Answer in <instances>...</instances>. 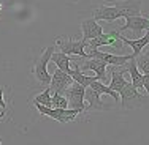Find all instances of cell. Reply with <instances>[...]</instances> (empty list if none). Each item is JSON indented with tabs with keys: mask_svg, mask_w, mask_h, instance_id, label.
Instances as JSON below:
<instances>
[{
	"mask_svg": "<svg viewBox=\"0 0 149 145\" xmlns=\"http://www.w3.org/2000/svg\"><path fill=\"white\" fill-rule=\"evenodd\" d=\"M111 5H100L92 11V17L95 21H113L119 17L141 16V0H106Z\"/></svg>",
	"mask_w": 149,
	"mask_h": 145,
	"instance_id": "obj_1",
	"label": "cell"
},
{
	"mask_svg": "<svg viewBox=\"0 0 149 145\" xmlns=\"http://www.w3.org/2000/svg\"><path fill=\"white\" fill-rule=\"evenodd\" d=\"M54 52V46H48L38 58H35L33 68H32V74H33L35 80L40 84L41 87H49L51 82V74L48 71V63L51 62V55Z\"/></svg>",
	"mask_w": 149,
	"mask_h": 145,
	"instance_id": "obj_2",
	"label": "cell"
},
{
	"mask_svg": "<svg viewBox=\"0 0 149 145\" xmlns=\"http://www.w3.org/2000/svg\"><path fill=\"white\" fill-rule=\"evenodd\" d=\"M56 46L59 47L60 52H63L67 55H76V57H81V58H89L87 52L84 51L87 43L83 40L76 41L72 36H56Z\"/></svg>",
	"mask_w": 149,
	"mask_h": 145,
	"instance_id": "obj_3",
	"label": "cell"
},
{
	"mask_svg": "<svg viewBox=\"0 0 149 145\" xmlns=\"http://www.w3.org/2000/svg\"><path fill=\"white\" fill-rule=\"evenodd\" d=\"M120 93V106L122 109H136L141 107L144 102L148 101V96H144V93L138 91L136 88L132 85V82H127L125 87L119 91Z\"/></svg>",
	"mask_w": 149,
	"mask_h": 145,
	"instance_id": "obj_4",
	"label": "cell"
},
{
	"mask_svg": "<svg viewBox=\"0 0 149 145\" xmlns=\"http://www.w3.org/2000/svg\"><path fill=\"white\" fill-rule=\"evenodd\" d=\"M33 106L38 109V112L43 115H48L51 118H54L56 122L62 123V125H67V123L73 122L78 115H81L83 112L76 111V109H56V107H46V106H41L38 102H33Z\"/></svg>",
	"mask_w": 149,
	"mask_h": 145,
	"instance_id": "obj_5",
	"label": "cell"
},
{
	"mask_svg": "<svg viewBox=\"0 0 149 145\" xmlns=\"http://www.w3.org/2000/svg\"><path fill=\"white\" fill-rule=\"evenodd\" d=\"M63 95L68 101V109H76L83 114L86 112V88L83 85H79L78 82H73Z\"/></svg>",
	"mask_w": 149,
	"mask_h": 145,
	"instance_id": "obj_6",
	"label": "cell"
},
{
	"mask_svg": "<svg viewBox=\"0 0 149 145\" xmlns=\"http://www.w3.org/2000/svg\"><path fill=\"white\" fill-rule=\"evenodd\" d=\"M119 36H120V32H118V30H113L109 33H102L97 38L87 41V47L91 51H94V49H98L102 46H111L114 49L122 51V41L119 40Z\"/></svg>",
	"mask_w": 149,
	"mask_h": 145,
	"instance_id": "obj_7",
	"label": "cell"
},
{
	"mask_svg": "<svg viewBox=\"0 0 149 145\" xmlns=\"http://www.w3.org/2000/svg\"><path fill=\"white\" fill-rule=\"evenodd\" d=\"M74 80L72 79V76H68V73L62 71V69L56 68L54 73L51 74V82H49V88L54 93H65V90L68 88Z\"/></svg>",
	"mask_w": 149,
	"mask_h": 145,
	"instance_id": "obj_8",
	"label": "cell"
},
{
	"mask_svg": "<svg viewBox=\"0 0 149 145\" xmlns=\"http://www.w3.org/2000/svg\"><path fill=\"white\" fill-rule=\"evenodd\" d=\"M148 29H149V24H148L146 16H129V17H125V24H124L118 32L132 30L135 36L141 38L143 36V32H146Z\"/></svg>",
	"mask_w": 149,
	"mask_h": 145,
	"instance_id": "obj_9",
	"label": "cell"
},
{
	"mask_svg": "<svg viewBox=\"0 0 149 145\" xmlns=\"http://www.w3.org/2000/svg\"><path fill=\"white\" fill-rule=\"evenodd\" d=\"M89 58H98L102 62H105L106 65H111V66H124L130 58L133 57L132 54H127V55H114V54H106V52H100L97 49L87 52Z\"/></svg>",
	"mask_w": 149,
	"mask_h": 145,
	"instance_id": "obj_10",
	"label": "cell"
},
{
	"mask_svg": "<svg viewBox=\"0 0 149 145\" xmlns=\"http://www.w3.org/2000/svg\"><path fill=\"white\" fill-rule=\"evenodd\" d=\"M106 66L108 65L98 58H84L83 62H79V68L83 71L92 69L94 73H97V79L102 80V82L106 79Z\"/></svg>",
	"mask_w": 149,
	"mask_h": 145,
	"instance_id": "obj_11",
	"label": "cell"
},
{
	"mask_svg": "<svg viewBox=\"0 0 149 145\" xmlns=\"http://www.w3.org/2000/svg\"><path fill=\"white\" fill-rule=\"evenodd\" d=\"M81 32H83V38H81V40L87 43L89 40H94L98 35L103 33V29H102V25L94 19V17H91V19H84L83 22H81Z\"/></svg>",
	"mask_w": 149,
	"mask_h": 145,
	"instance_id": "obj_12",
	"label": "cell"
},
{
	"mask_svg": "<svg viewBox=\"0 0 149 145\" xmlns=\"http://www.w3.org/2000/svg\"><path fill=\"white\" fill-rule=\"evenodd\" d=\"M125 69H124V73H129L130 77H132V85L136 88L138 91H141V93H144V88H143V74L138 71L136 68V62H135V57H132L129 60V62L125 63Z\"/></svg>",
	"mask_w": 149,
	"mask_h": 145,
	"instance_id": "obj_13",
	"label": "cell"
},
{
	"mask_svg": "<svg viewBox=\"0 0 149 145\" xmlns=\"http://www.w3.org/2000/svg\"><path fill=\"white\" fill-rule=\"evenodd\" d=\"M119 40L122 41V44L130 46V47H132V51H133V54H132V55H133V57H136V55L144 49V46H148V44H149V30H146L144 36L136 38V40H129V38L122 36V35L119 36Z\"/></svg>",
	"mask_w": 149,
	"mask_h": 145,
	"instance_id": "obj_14",
	"label": "cell"
},
{
	"mask_svg": "<svg viewBox=\"0 0 149 145\" xmlns=\"http://www.w3.org/2000/svg\"><path fill=\"white\" fill-rule=\"evenodd\" d=\"M127 80L125 77H124V71H118V69L113 68L111 69V82H109V88L111 90H114L116 93H119L120 90H122L124 87H125Z\"/></svg>",
	"mask_w": 149,
	"mask_h": 145,
	"instance_id": "obj_15",
	"label": "cell"
},
{
	"mask_svg": "<svg viewBox=\"0 0 149 145\" xmlns=\"http://www.w3.org/2000/svg\"><path fill=\"white\" fill-rule=\"evenodd\" d=\"M51 60L56 63V66H57L59 69H62V71L68 73L70 65H72V58H70V55L63 54V52H52Z\"/></svg>",
	"mask_w": 149,
	"mask_h": 145,
	"instance_id": "obj_16",
	"label": "cell"
},
{
	"mask_svg": "<svg viewBox=\"0 0 149 145\" xmlns=\"http://www.w3.org/2000/svg\"><path fill=\"white\" fill-rule=\"evenodd\" d=\"M135 62H136V68L141 74H149V47L144 52L141 51L135 57Z\"/></svg>",
	"mask_w": 149,
	"mask_h": 145,
	"instance_id": "obj_17",
	"label": "cell"
},
{
	"mask_svg": "<svg viewBox=\"0 0 149 145\" xmlns=\"http://www.w3.org/2000/svg\"><path fill=\"white\" fill-rule=\"evenodd\" d=\"M51 107H56V109H68V101H67L65 95H62V93L51 95Z\"/></svg>",
	"mask_w": 149,
	"mask_h": 145,
	"instance_id": "obj_18",
	"label": "cell"
},
{
	"mask_svg": "<svg viewBox=\"0 0 149 145\" xmlns=\"http://www.w3.org/2000/svg\"><path fill=\"white\" fill-rule=\"evenodd\" d=\"M33 102H38V104L46 106V107H51V88H49V87H45V90L35 96Z\"/></svg>",
	"mask_w": 149,
	"mask_h": 145,
	"instance_id": "obj_19",
	"label": "cell"
},
{
	"mask_svg": "<svg viewBox=\"0 0 149 145\" xmlns=\"http://www.w3.org/2000/svg\"><path fill=\"white\" fill-rule=\"evenodd\" d=\"M3 95H5V87H0V109H2V112L6 115L8 114V102L5 101Z\"/></svg>",
	"mask_w": 149,
	"mask_h": 145,
	"instance_id": "obj_20",
	"label": "cell"
},
{
	"mask_svg": "<svg viewBox=\"0 0 149 145\" xmlns=\"http://www.w3.org/2000/svg\"><path fill=\"white\" fill-rule=\"evenodd\" d=\"M143 88L146 96L149 98V74H143Z\"/></svg>",
	"mask_w": 149,
	"mask_h": 145,
	"instance_id": "obj_21",
	"label": "cell"
},
{
	"mask_svg": "<svg viewBox=\"0 0 149 145\" xmlns=\"http://www.w3.org/2000/svg\"><path fill=\"white\" fill-rule=\"evenodd\" d=\"M2 8H3V3L0 2V13H2Z\"/></svg>",
	"mask_w": 149,
	"mask_h": 145,
	"instance_id": "obj_22",
	"label": "cell"
},
{
	"mask_svg": "<svg viewBox=\"0 0 149 145\" xmlns=\"http://www.w3.org/2000/svg\"><path fill=\"white\" fill-rule=\"evenodd\" d=\"M70 2H73V3H76V2H78V0H70Z\"/></svg>",
	"mask_w": 149,
	"mask_h": 145,
	"instance_id": "obj_23",
	"label": "cell"
},
{
	"mask_svg": "<svg viewBox=\"0 0 149 145\" xmlns=\"http://www.w3.org/2000/svg\"><path fill=\"white\" fill-rule=\"evenodd\" d=\"M148 24H149V17H148ZM148 30H149V29H148Z\"/></svg>",
	"mask_w": 149,
	"mask_h": 145,
	"instance_id": "obj_24",
	"label": "cell"
},
{
	"mask_svg": "<svg viewBox=\"0 0 149 145\" xmlns=\"http://www.w3.org/2000/svg\"><path fill=\"white\" fill-rule=\"evenodd\" d=\"M0 145H2V139H0Z\"/></svg>",
	"mask_w": 149,
	"mask_h": 145,
	"instance_id": "obj_25",
	"label": "cell"
}]
</instances>
